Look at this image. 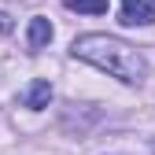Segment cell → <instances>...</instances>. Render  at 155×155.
<instances>
[{"label":"cell","mask_w":155,"mask_h":155,"mask_svg":"<svg viewBox=\"0 0 155 155\" xmlns=\"http://www.w3.org/2000/svg\"><path fill=\"white\" fill-rule=\"evenodd\" d=\"M48 41H52V22H48L45 15H33L30 26H26V45H30V52H41Z\"/></svg>","instance_id":"3"},{"label":"cell","mask_w":155,"mask_h":155,"mask_svg":"<svg viewBox=\"0 0 155 155\" xmlns=\"http://www.w3.org/2000/svg\"><path fill=\"white\" fill-rule=\"evenodd\" d=\"M122 26H151L155 22V8L151 0H122V15H118Z\"/></svg>","instance_id":"2"},{"label":"cell","mask_w":155,"mask_h":155,"mask_svg":"<svg viewBox=\"0 0 155 155\" xmlns=\"http://www.w3.org/2000/svg\"><path fill=\"white\" fill-rule=\"evenodd\" d=\"M70 11H81V15H104L107 11V0H63Z\"/></svg>","instance_id":"5"},{"label":"cell","mask_w":155,"mask_h":155,"mask_svg":"<svg viewBox=\"0 0 155 155\" xmlns=\"http://www.w3.org/2000/svg\"><path fill=\"white\" fill-rule=\"evenodd\" d=\"M15 30V22H11V15L8 11H0V33H11Z\"/></svg>","instance_id":"6"},{"label":"cell","mask_w":155,"mask_h":155,"mask_svg":"<svg viewBox=\"0 0 155 155\" xmlns=\"http://www.w3.org/2000/svg\"><path fill=\"white\" fill-rule=\"evenodd\" d=\"M48 104H52V85H48V81H30V85L22 89V107L45 111Z\"/></svg>","instance_id":"4"},{"label":"cell","mask_w":155,"mask_h":155,"mask_svg":"<svg viewBox=\"0 0 155 155\" xmlns=\"http://www.w3.org/2000/svg\"><path fill=\"white\" fill-rule=\"evenodd\" d=\"M70 52L78 55V59L92 63L96 70L118 78L122 85H140L144 78H148V59L129 41H122V37H111V33H81V37H74Z\"/></svg>","instance_id":"1"}]
</instances>
